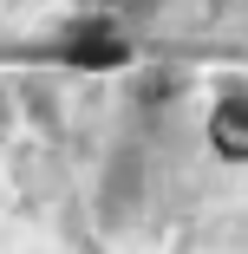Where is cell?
Returning <instances> with one entry per match:
<instances>
[{
  "mask_svg": "<svg viewBox=\"0 0 248 254\" xmlns=\"http://www.w3.org/2000/svg\"><path fill=\"white\" fill-rule=\"evenodd\" d=\"M209 137H216L222 157H248V98H229L216 111V124H209Z\"/></svg>",
  "mask_w": 248,
  "mask_h": 254,
  "instance_id": "obj_1",
  "label": "cell"
},
{
  "mask_svg": "<svg viewBox=\"0 0 248 254\" xmlns=\"http://www.w3.org/2000/svg\"><path fill=\"white\" fill-rule=\"evenodd\" d=\"M72 53H79L85 65H111V59H124V46H118V39H79Z\"/></svg>",
  "mask_w": 248,
  "mask_h": 254,
  "instance_id": "obj_2",
  "label": "cell"
}]
</instances>
